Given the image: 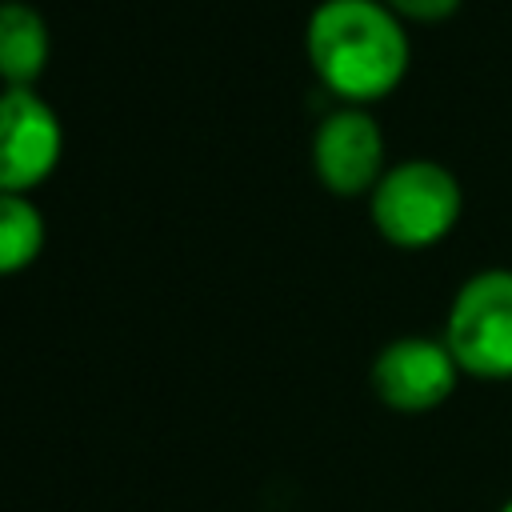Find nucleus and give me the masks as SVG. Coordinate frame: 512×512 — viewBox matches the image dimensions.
Returning <instances> with one entry per match:
<instances>
[{
    "label": "nucleus",
    "mask_w": 512,
    "mask_h": 512,
    "mask_svg": "<svg viewBox=\"0 0 512 512\" xmlns=\"http://www.w3.org/2000/svg\"><path fill=\"white\" fill-rule=\"evenodd\" d=\"M304 48L320 84L356 108L388 96L408 72V36L384 0H320Z\"/></svg>",
    "instance_id": "obj_1"
},
{
    "label": "nucleus",
    "mask_w": 512,
    "mask_h": 512,
    "mask_svg": "<svg viewBox=\"0 0 512 512\" xmlns=\"http://www.w3.org/2000/svg\"><path fill=\"white\" fill-rule=\"evenodd\" d=\"M368 208L384 240L400 248H428L440 236H448L452 224L460 220L464 192L444 164L412 156L392 164L376 180V188L368 192Z\"/></svg>",
    "instance_id": "obj_2"
},
{
    "label": "nucleus",
    "mask_w": 512,
    "mask_h": 512,
    "mask_svg": "<svg viewBox=\"0 0 512 512\" xmlns=\"http://www.w3.org/2000/svg\"><path fill=\"white\" fill-rule=\"evenodd\" d=\"M444 344L460 372L512 380V268H484L460 284L444 320Z\"/></svg>",
    "instance_id": "obj_3"
},
{
    "label": "nucleus",
    "mask_w": 512,
    "mask_h": 512,
    "mask_svg": "<svg viewBox=\"0 0 512 512\" xmlns=\"http://www.w3.org/2000/svg\"><path fill=\"white\" fill-rule=\"evenodd\" d=\"M64 156V124L36 88L0 92V192L40 188Z\"/></svg>",
    "instance_id": "obj_4"
},
{
    "label": "nucleus",
    "mask_w": 512,
    "mask_h": 512,
    "mask_svg": "<svg viewBox=\"0 0 512 512\" xmlns=\"http://www.w3.org/2000/svg\"><path fill=\"white\" fill-rule=\"evenodd\" d=\"M368 380H372V392L384 408L404 412V416H420V412L440 408L456 392L460 364L444 340L396 336L376 352Z\"/></svg>",
    "instance_id": "obj_5"
},
{
    "label": "nucleus",
    "mask_w": 512,
    "mask_h": 512,
    "mask_svg": "<svg viewBox=\"0 0 512 512\" xmlns=\"http://www.w3.org/2000/svg\"><path fill=\"white\" fill-rule=\"evenodd\" d=\"M312 168L332 196L372 192L384 176V136L376 116L356 104L328 112L312 136Z\"/></svg>",
    "instance_id": "obj_6"
},
{
    "label": "nucleus",
    "mask_w": 512,
    "mask_h": 512,
    "mask_svg": "<svg viewBox=\"0 0 512 512\" xmlns=\"http://www.w3.org/2000/svg\"><path fill=\"white\" fill-rule=\"evenodd\" d=\"M48 24L24 0H0V80L4 88H32L48 68Z\"/></svg>",
    "instance_id": "obj_7"
},
{
    "label": "nucleus",
    "mask_w": 512,
    "mask_h": 512,
    "mask_svg": "<svg viewBox=\"0 0 512 512\" xmlns=\"http://www.w3.org/2000/svg\"><path fill=\"white\" fill-rule=\"evenodd\" d=\"M44 212L24 192H0V276L32 268L44 252Z\"/></svg>",
    "instance_id": "obj_8"
},
{
    "label": "nucleus",
    "mask_w": 512,
    "mask_h": 512,
    "mask_svg": "<svg viewBox=\"0 0 512 512\" xmlns=\"http://www.w3.org/2000/svg\"><path fill=\"white\" fill-rule=\"evenodd\" d=\"M384 4L408 20H444L460 8V0H384Z\"/></svg>",
    "instance_id": "obj_9"
},
{
    "label": "nucleus",
    "mask_w": 512,
    "mask_h": 512,
    "mask_svg": "<svg viewBox=\"0 0 512 512\" xmlns=\"http://www.w3.org/2000/svg\"><path fill=\"white\" fill-rule=\"evenodd\" d=\"M496 512H512V496H508V500H504V504H500Z\"/></svg>",
    "instance_id": "obj_10"
}]
</instances>
